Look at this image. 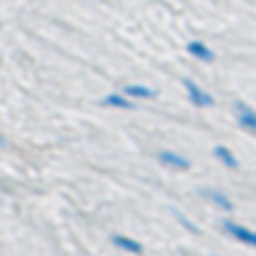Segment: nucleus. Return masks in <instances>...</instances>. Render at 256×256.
<instances>
[{
    "instance_id": "nucleus-3",
    "label": "nucleus",
    "mask_w": 256,
    "mask_h": 256,
    "mask_svg": "<svg viewBox=\"0 0 256 256\" xmlns=\"http://www.w3.org/2000/svg\"><path fill=\"white\" fill-rule=\"evenodd\" d=\"M158 164L161 167H167V170H173V173H188L194 164L191 158L185 155V152H179V149H158Z\"/></svg>"
},
{
    "instance_id": "nucleus-8",
    "label": "nucleus",
    "mask_w": 256,
    "mask_h": 256,
    "mask_svg": "<svg viewBox=\"0 0 256 256\" xmlns=\"http://www.w3.org/2000/svg\"><path fill=\"white\" fill-rule=\"evenodd\" d=\"M122 92H126L134 104H137V102H155V98H158V90H152V86H146V84H126Z\"/></svg>"
},
{
    "instance_id": "nucleus-6",
    "label": "nucleus",
    "mask_w": 256,
    "mask_h": 256,
    "mask_svg": "<svg viewBox=\"0 0 256 256\" xmlns=\"http://www.w3.org/2000/svg\"><path fill=\"white\" fill-rule=\"evenodd\" d=\"M110 248L120 250L122 256H143V250H146L143 242L128 236V232H110Z\"/></svg>"
},
{
    "instance_id": "nucleus-9",
    "label": "nucleus",
    "mask_w": 256,
    "mask_h": 256,
    "mask_svg": "<svg viewBox=\"0 0 256 256\" xmlns=\"http://www.w3.org/2000/svg\"><path fill=\"white\" fill-rule=\"evenodd\" d=\"M102 108H108V110H134L137 104L128 98L122 90H114V92H108V96L102 98Z\"/></svg>"
},
{
    "instance_id": "nucleus-12",
    "label": "nucleus",
    "mask_w": 256,
    "mask_h": 256,
    "mask_svg": "<svg viewBox=\"0 0 256 256\" xmlns=\"http://www.w3.org/2000/svg\"><path fill=\"white\" fill-rule=\"evenodd\" d=\"M0 146H3V134H0Z\"/></svg>"
},
{
    "instance_id": "nucleus-2",
    "label": "nucleus",
    "mask_w": 256,
    "mask_h": 256,
    "mask_svg": "<svg viewBox=\"0 0 256 256\" xmlns=\"http://www.w3.org/2000/svg\"><path fill=\"white\" fill-rule=\"evenodd\" d=\"M182 86H185V96H188V104L191 108H196V110H212L214 108V96L206 86H200L194 78H185Z\"/></svg>"
},
{
    "instance_id": "nucleus-4",
    "label": "nucleus",
    "mask_w": 256,
    "mask_h": 256,
    "mask_svg": "<svg viewBox=\"0 0 256 256\" xmlns=\"http://www.w3.org/2000/svg\"><path fill=\"white\" fill-rule=\"evenodd\" d=\"M200 196H202L212 208H218V212H224V214H232V212H236V200L224 191V188H202Z\"/></svg>"
},
{
    "instance_id": "nucleus-1",
    "label": "nucleus",
    "mask_w": 256,
    "mask_h": 256,
    "mask_svg": "<svg viewBox=\"0 0 256 256\" xmlns=\"http://www.w3.org/2000/svg\"><path fill=\"white\" fill-rule=\"evenodd\" d=\"M220 232H224L226 238H232L236 244H244V248L256 250V230L254 226H248V224H242V220H236V218H224V220H220Z\"/></svg>"
},
{
    "instance_id": "nucleus-7",
    "label": "nucleus",
    "mask_w": 256,
    "mask_h": 256,
    "mask_svg": "<svg viewBox=\"0 0 256 256\" xmlns=\"http://www.w3.org/2000/svg\"><path fill=\"white\" fill-rule=\"evenodd\" d=\"M212 158H214V164H220L224 170H238V167H242L236 149H230L226 143H214V146H212Z\"/></svg>"
},
{
    "instance_id": "nucleus-11",
    "label": "nucleus",
    "mask_w": 256,
    "mask_h": 256,
    "mask_svg": "<svg viewBox=\"0 0 256 256\" xmlns=\"http://www.w3.org/2000/svg\"><path fill=\"white\" fill-rule=\"evenodd\" d=\"M176 220H179V224H182V226H185V230H191L194 236H196V232H200V226H196V224H191V220H188V218H182V214H179V212H176Z\"/></svg>"
},
{
    "instance_id": "nucleus-10",
    "label": "nucleus",
    "mask_w": 256,
    "mask_h": 256,
    "mask_svg": "<svg viewBox=\"0 0 256 256\" xmlns=\"http://www.w3.org/2000/svg\"><path fill=\"white\" fill-rule=\"evenodd\" d=\"M185 51H188V57H194L196 63H214V51H212V45H206L202 39H191V42L185 45Z\"/></svg>"
},
{
    "instance_id": "nucleus-5",
    "label": "nucleus",
    "mask_w": 256,
    "mask_h": 256,
    "mask_svg": "<svg viewBox=\"0 0 256 256\" xmlns=\"http://www.w3.org/2000/svg\"><path fill=\"white\" fill-rule=\"evenodd\" d=\"M232 116H236V126L242 128L244 134L256 137V108L248 102H236L232 104Z\"/></svg>"
}]
</instances>
